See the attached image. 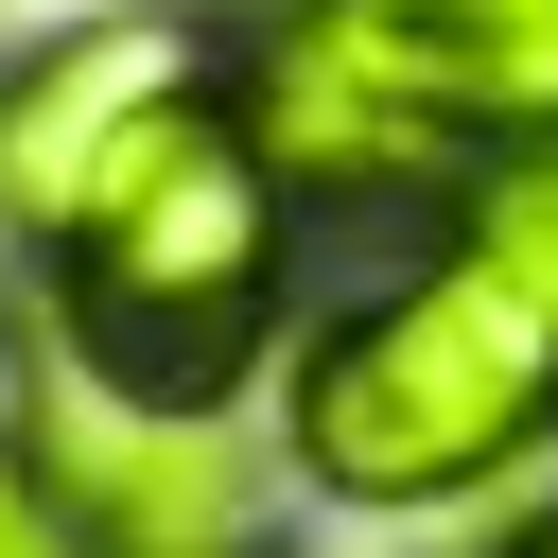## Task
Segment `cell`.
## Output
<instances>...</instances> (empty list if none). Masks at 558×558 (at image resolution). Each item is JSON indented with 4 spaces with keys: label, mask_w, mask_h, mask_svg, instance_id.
<instances>
[{
    "label": "cell",
    "mask_w": 558,
    "mask_h": 558,
    "mask_svg": "<svg viewBox=\"0 0 558 558\" xmlns=\"http://www.w3.org/2000/svg\"><path fill=\"white\" fill-rule=\"evenodd\" d=\"M262 436L296 471V506L349 523H471L558 453V296L471 227H384L279 349Z\"/></svg>",
    "instance_id": "cell-1"
},
{
    "label": "cell",
    "mask_w": 558,
    "mask_h": 558,
    "mask_svg": "<svg viewBox=\"0 0 558 558\" xmlns=\"http://www.w3.org/2000/svg\"><path fill=\"white\" fill-rule=\"evenodd\" d=\"M17 471L52 488V523L87 558H279V436L209 418V401H140V384H87L52 331H35V418H17Z\"/></svg>",
    "instance_id": "cell-4"
},
{
    "label": "cell",
    "mask_w": 558,
    "mask_h": 558,
    "mask_svg": "<svg viewBox=\"0 0 558 558\" xmlns=\"http://www.w3.org/2000/svg\"><path fill=\"white\" fill-rule=\"evenodd\" d=\"M244 52V0H87V17H35L0 35V244L35 262L52 209L192 87H227Z\"/></svg>",
    "instance_id": "cell-5"
},
{
    "label": "cell",
    "mask_w": 558,
    "mask_h": 558,
    "mask_svg": "<svg viewBox=\"0 0 558 558\" xmlns=\"http://www.w3.org/2000/svg\"><path fill=\"white\" fill-rule=\"evenodd\" d=\"M17 418H35V296H0V453H17Z\"/></svg>",
    "instance_id": "cell-7"
},
{
    "label": "cell",
    "mask_w": 558,
    "mask_h": 558,
    "mask_svg": "<svg viewBox=\"0 0 558 558\" xmlns=\"http://www.w3.org/2000/svg\"><path fill=\"white\" fill-rule=\"evenodd\" d=\"M227 70H244V52H227ZM296 279H314V209L279 192V157L244 140L227 87L157 105V122L52 209V244L17 262L35 331H52L87 384L209 401V418H244V401L279 384V349H296V314H314Z\"/></svg>",
    "instance_id": "cell-2"
},
{
    "label": "cell",
    "mask_w": 558,
    "mask_h": 558,
    "mask_svg": "<svg viewBox=\"0 0 558 558\" xmlns=\"http://www.w3.org/2000/svg\"><path fill=\"white\" fill-rule=\"evenodd\" d=\"M488 558H558V488H506V523H488Z\"/></svg>",
    "instance_id": "cell-8"
},
{
    "label": "cell",
    "mask_w": 558,
    "mask_h": 558,
    "mask_svg": "<svg viewBox=\"0 0 558 558\" xmlns=\"http://www.w3.org/2000/svg\"><path fill=\"white\" fill-rule=\"evenodd\" d=\"M0 558H87V541H70V523H52V488H35V471H17V453H0Z\"/></svg>",
    "instance_id": "cell-6"
},
{
    "label": "cell",
    "mask_w": 558,
    "mask_h": 558,
    "mask_svg": "<svg viewBox=\"0 0 558 558\" xmlns=\"http://www.w3.org/2000/svg\"><path fill=\"white\" fill-rule=\"evenodd\" d=\"M244 17H279V0H244Z\"/></svg>",
    "instance_id": "cell-9"
},
{
    "label": "cell",
    "mask_w": 558,
    "mask_h": 558,
    "mask_svg": "<svg viewBox=\"0 0 558 558\" xmlns=\"http://www.w3.org/2000/svg\"><path fill=\"white\" fill-rule=\"evenodd\" d=\"M279 192L331 227H436L453 174L558 140V0H279L227 70Z\"/></svg>",
    "instance_id": "cell-3"
}]
</instances>
